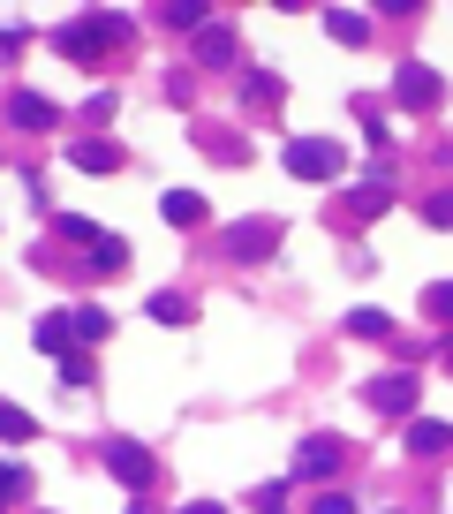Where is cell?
<instances>
[{
  "mask_svg": "<svg viewBox=\"0 0 453 514\" xmlns=\"http://www.w3.org/2000/svg\"><path fill=\"white\" fill-rule=\"evenodd\" d=\"M423 310H431L438 326H453V280H438V288H431V295H423Z\"/></svg>",
  "mask_w": 453,
  "mask_h": 514,
  "instance_id": "5bb4252c",
  "label": "cell"
},
{
  "mask_svg": "<svg viewBox=\"0 0 453 514\" xmlns=\"http://www.w3.org/2000/svg\"><path fill=\"white\" fill-rule=\"evenodd\" d=\"M197 53L212 61V69H219V61H235V38L219 31V23H204V31H197Z\"/></svg>",
  "mask_w": 453,
  "mask_h": 514,
  "instance_id": "8fae6325",
  "label": "cell"
},
{
  "mask_svg": "<svg viewBox=\"0 0 453 514\" xmlns=\"http://www.w3.org/2000/svg\"><path fill=\"white\" fill-rule=\"evenodd\" d=\"M68 333H76V318H46V326H38V348H68Z\"/></svg>",
  "mask_w": 453,
  "mask_h": 514,
  "instance_id": "d6986e66",
  "label": "cell"
},
{
  "mask_svg": "<svg viewBox=\"0 0 453 514\" xmlns=\"http://www.w3.org/2000/svg\"><path fill=\"white\" fill-rule=\"evenodd\" d=\"M159 212H167L174 227H204V197H197V189H167V205H159Z\"/></svg>",
  "mask_w": 453,
  "mask_h": 514,
  "instance_id": "9c48e42d",
  "label": "cell"
},
{
  "mask_svg": "<svg viewBox=\"0 0 453 514\" xmlns=\"http://www.w3.org/2000/svg\"><path fill=\"white\" fill-rule=\"evenodd\" d=\"M446 363H453V341H446Z\"/></svg>",
  "mask_w": 453,
  "mask_h": 514,
  "instance_id": "d4e9b609",
  "label": "cell"
},
{
  "mask_svg": "<svg viewBox=\"0 0 453 514\" xmlns=\"http://www.w3.org/2000/svg\"><path fill=\"white\" fill-rule=\"evenodd\" d=\"M310 514H355V507H348V499H340V492H325V499H318V507H310Z\"/></svg>",
  "mask_w": 453,
  "mask_h": 514,
  "instance_id": "603a6c76",
  "label": "cell"
},
{
  "mask_svg": "<svg viewBox=\"0 0 453 514\" xmlns=\"http://www.w3.org/2000/svg\"><path fill=\"white\" fill-rule=\"evenodd\" d=\"M23 484H31V477H23V469H8V462H0V507H8V499H16Z\"/></svg>",
  "mask_w": 453,
  "mask_h": 514,
  "instance_id": "44dd1931",
  "label": "cell"
},
{
  "mask_svg": "<svg viewBox=\"0 0 453 514\" xmlns=\"http://www.w3.org/2000/svg\"><path fill=\"white\" fill-rule=\"evenodd\" d=\"M106 469H114L121 484H144L151 477V454H144V446H129V439H114V446H106Z\"/></svg>",
  "mask_w": 453,
  "mask_h": 514,
  "instance_id": "8992f818",
  "label": "cell"
},
{
  "mask_svg": "<svg viewBox=\"0 0 453 514\" xmlns=\"http://www.w3.org/2000/svg\"><path fill=\"white\" fill-rule=\"evenodd\" d=\"M393 91H401V106H438V76L423 69V61H408V69L393 76Z\"/></svg>",
  "mask_w": 453,
  "mask_h": 514,
  "instance_id": "277c9868",
  "label": "cell"
},
{
  "mask_svg": "<svg viewBox=\"0 0 453 514\" xmlns=\"http://www.w3.org/2000/svg\"><path fill=\"white\" fill-rule=\"evenodd\" d=\"M31 431H38V424H31L23 409H0V439H31Z\"/></svg>",
  "mask_w": 453,
  "mask_h": 514,
  "instance_id": "ffe728a7",
  "label": "cell"
},
{
  "mask_svg": "<svg viewBox=\"0 0 453 514\" xmlns=\"http://www.w3.org/2000/svg\"><path fill=\"white\" fill-rule=\"evenodd\" d=\"M370 409H386V416H408V409H416V378H408V371L378 378V386H370Z\"/></svg>",
  "mask_w": 453,
  "mask_h": 514,
  "instance_id": "3957f363",
  "label": "cell"
},
{
  "mask_svg": "<svg viewBox=\"0 0 453 514\" xmlns=\"http://www.w3.org/2000/svg\"><path fill=\"white\" fill-rule=\"evenodd\" d=\"M182 514H219V507H212V499H189V507H182Z\"/></svg>",
  "mask_w": 453,
  "mask_h": 514,
  "instance_id": "cb8c5ba5",
  "label": "cell"
},
{
  "mask_svg": "<svg viewBox=\"0 0 453 514\" xmlns=\"http://www.w3.org/2000/svg\"><path fill=\"white\" fill-rule=\"evenodd\" d=\"M129 38V23L121 16H91V23H61V53L68 61H99L106 46H121Z\"/></svg>",
  "mask_w": 453,
  "mask_h": 514,
  "instance_id": "6da1fadb",
  "label": "cell"
},
{
  "mask_svg": "<svg viewBox=\"0 0 453 514\" xmlns=\"http://www.w3.org/2000/svg\"><path fill=\"white\" fill-rule=\"evenodd\" d=\"M287 174H302V182H333V174H340V144L295 137V144H287Z\"/></svg>",
  "mask_w": 453,
  "mask_h": 514,
  "instance_id": "7a4b0ae2",
  "label": "cell"
},
{
  "mask_svg": "<svg viewBox=\"0 0 453 514\" xmlns=\"http://www.w3.org/2000/svg\"><path fill=\"white\" fill-rule=\"evenodd\" d=\"M446 446H453L446 424H408V454H446Z\"/></svg>",
  "mask_w": 453,
  "mask_h": 514,
  "instance_id": "30bf717a",
  "label": "cell"
},
{
  "mask_svg": "<svg viewBox=\"0 0 453 514\" xmlns=\"http://www.w3.org/2000/svg\"><path fill=\"white\" fill-rule=\"evenodd\" d=\"M423 212H431V227H453V189H446V197H431Z\"/></svg>",
  "mask_w": 453,
  "mask_h": 514,
  "instance_id": "7402d4cb",
  "label": "cell"
},
{
  "mask_svg": "<svg viewBox=\"0 0 453 514\" xmlns=\"http://www.w3.org/2000/svg\"><path fill=\"white\" fill-rule=\"evenodd\" d=\"M167 23H182V31H204V0H174Z\"/></svg>",
  "mask_w": 453,
  "mask_h": 514,
  "instance_id": "ac0fdd59",
  "label": "cell"
},
{
  "mask_svg": "<svg viewBox=\"0 0 453 514\" xmlns=\"http://www.w3.org/2000/svg\"><path fill=\"white\" fill-rule=\"evenodd\" d=\"M8 114H16V129H53V106L38 99V91H16V99H8Z\"/></svg>",
  "mask_w": 453,
  "mask_h": 514,
  "instance_id": "ba28073f",
  "label": "cell"
},
{
  "mask_svg": "<svg viewBox=\"0 0 453 514\" xmlns=\"http://www.w3.org/2000/svg\"><path fill=\"white\" fill-rule=\"evenodd\" d=\"M151 318H159V326H182L189 303H182V295H151Z\"/></svg>",
  "mask_w": 453,
  "mask_h": 514,
  "instance_id": "2e32d148",
  "label": "cell"
},
{
  "mask_svg": "<svg viewBox=\"0 0 453 514\" xmlns=\"http://www.w3.org/2000/svg\"><path fill=\"white\" fill-rule=\"evenodd\" d=\"M68 159H76V167H91V174H114V167H121V144H106V137H84V144H76Z\"/></svg>",
  "mask_w": 453,
  "mask_h": 514,
  "instance_id": "52a82bcc",
  "label": "cell"
},
{
  "mask_svg": "<svg viewBox=\"0 0 453 514\" xmlns=\"http://www.w3.org/2000/svg\"><path fill=\"white\" fill-rule=\"evenodd\" d=\"M265 242H272V227H257V220H242V227H235V257H257Z\"/></svg>",
  "mask_w": 453,
  "mask_h": 514,
  "instance_id": "4fadbf2b",
  "label": "cell"
},
{
  "mask_svg": "<svg viewBox=\"0 0 453 514\" xmlns=\"http://www.w3.org/2000/svg\"><path fill=\"white\" fill-rule=\"evenodd\" d=\"M325 31H333V38H348V46H355V38H363L370 23H363V16H348V8H333V16H325Z\"/></svg>",
  "mask_w": 453,
  "mask_h": 514,
  "instance_id": "9a60e30c",
  "label": "cell"
},
{
  "mask_svg": "<svg viewBox=\"0 0 453 514\" xmlns=\"http://www.w3.org/2000/svg\"><path fill=\"white\" fill-rule=\"evenodd\" d=\"M91 273H121V242H114V235L91 242Z\"/></svg>",
  "mask_w": 453,
  "mask_h": 514,
  "instance_id": "e0dca14e",
  "label": "cell"
},
{
  "mask_svg": "<svg viewBox=\"0 0 453 514\" xmlns=\"http://www.w3.org/2000/svg\"><path fill=\"white\" fill-rule=\"evenodd\" d=\"M348 333H363V341H386V333H393V318H386V310H355V318H348Z\"/></svg>",
  "mask_w": 453,
  "mask_h": 514,
  "instance_id": "7c38bea8",
  "label": "cell"
},
{
  "mask_svg": "<svg viewBox=\"0 0 453 514\" xmlns=\"http://www.w3.org/2000/svg\"><path fill=\"white\" fill-rule=\"evenodd\" d=\"M295 469H302V477H333V469H340V439H302L295 446Z\"/></svg>",
  "mask_w": 453,
  "mask_h": 514,
  "instance_id": "5b68a950",
  "label": "cell"
}]
</instances>
